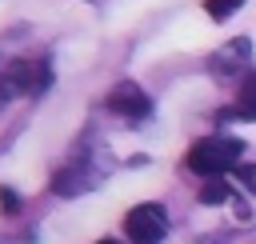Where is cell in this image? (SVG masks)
Instances as JSON below:
<instances>
[{
	"mask_svg": "<svg viewBox=\"0 0 256 244\" xmlns=\"http://www.w3.org/2000/svg\"><path fill=\"white\" fill-rule=\"evenodd\" d=\"M244 156V144L236 136H204L188 148V168L200 172V176H220V172H232Z\"/></svg>",
	"mask_w": 256,
	"mask_h": 244,
	"instance_id": "obj_1",
	"label": "cell"
},
{
	"mask_svg": "<svg viewBox=\"0 0 256 244\" xmlns=\"http://www.w3.org/2000/svg\"><path fill=\"white\" fill-rule=\"evenodd\" d=\"M52 80L48 72V60H32V56H20L12 60L4 72H0V100H12V96H28V92H44Z\"/></svg>",
	"mask_w": 256,
	"mask_h": 244,
	"instance_id": "obj_2",
	"label": "cell"
},
{
	"mask_svg": "<svg viewBox=\"0 0 256 244\" xmlns=\"http://www.w3.org/2000/svg\"><path fill=\"white\" fill-rule=\"evenodd\" d=\"M124 232L132 244H160L168 232V212L160 204H136L124 216Z\"/></svg>",
	"mask_w": 256,
	"mask_h": 244,
	"instance_id": "obj_3",
	"label": "cell"
},
{
	"mask_svg": "<svg viewBox=\"0 0 256 244\" xmlns=\"http://www.w3.org/2000/svg\"><path fill=\"white\" fill-rule=\"evenodd\" d=\"M248 60H252V40H248V36H236V40H228L224 48L212 52L208 72H212L216 80H232V76L248 72Z\"/></svg>",
	"mask_w": 256,
	"mask_h": 244,
	"instance_id": "obj_4",
	"label": "cell"
},
{
	"mask_svg": "<svg viewBox=\"0 0 256 244\" xmlns=\"http://www.w3.org/2000/svg\"><path fill=\"white\" fill-rule=\"evenodd\" d=\"M108 108L116 112V116H124V120H148L152 116V100L140 92V84H132V80H120L112 92H108Z\"/></svg>",
	"mask_w": 256,
	"mask_h": 244,
	"instance_id": "obj_5",
	"label": "cell"
},
{
	"mask_svg": "<svg viewBox=\"0 0 256 244\" xmlns=\"http://www.w3.org/2000/svg\"><path fill=\"white\" fill-rule=\"evenodd\" d=\"M228 116L256 120V72H248V76H244V84H240V100H236V112H228Z\"/></svg>",
	"mask_w": 256,
	"mask_h": 244,
	"instance_id": "obj_6",
	"label": "cell"
},
{
	"mask_svg": "<svg viewBox=\"0 0 256 244\" xmlns=\"http://www.w3.org/2000/svg\"><path fill=\"white\" fill-rule=\"evenodd\" d=\"M228 196H232V184L228 180H208L200 188V204H224Z\"/></svg>",
	"mask_w": 256,
	"mask_h": 244,
	"instance_id": "obj_7",
	"label": "cell"
},
{
	"mask_svg": "<svg viewBox=\"0 0 256 244\" xmlns=\"http://www.w3.org/2000/svg\"><path fill=\"white\" fill-rule=\"evenodd\" d=\"M240 4H244V0H204V12H208L212 20H228Z\"/></svg>",
	"mask_w": 256,
	"mask_h": 244,
	"instance_id": "obj_8",
	"label": "cell"
},
{
	"mask_svg": "<svg viewBox=\"0 0 256 244\" xmlns=\"http://www.w3.org/2000/svg\"><path fill=\"white\" fill-rule=\"evenodd\" d=\"M0 208H4V212H16V208H20V196H16L12 188H0Z\"/></svg>",
	"mask_w": 256,
	"mask_h": 244,
	"instance_id": "obj_9",
	"label": "cell"
},
{
	"mask_svg": "<svg viewBox=\"0 0 256 244\" xmlns=\"http://www.w3.org/2000/svg\"><path fill=\"white\" fill-rule=\"evenodd\" d=\"M100 244H116V240H100Z\"/></svg>",
	"mask_w": 256,
	"mask_h": 244,
	"instance_id": "obj_10",
	"label": "cell"
}]
</instances>
